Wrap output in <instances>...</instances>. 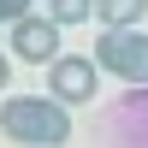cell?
I'll list each match as a JSON object with an SVG mask.
<instances>
[{
	"label": "cell",
	"instance_id": "6da1fadb",
	"mask_svg": "<svg viewBox=\"0 0 148 148\" xmlns=\"http://www.w3.org/2000/svg\"><path fill=\"white\" fill-rule=\"evenodd\" d=\"M0 130L24 148H59L71 142V113L53 95H12V101H0Z\"/></svg>",
	"mask_w": 148,
	"mask_h": 148
},
{
	"label": "cell",
	"instance_id": "7a4b0ae2",
	"mask_svg": "<svg viewBox=\"0 0 148 148\" xmlns=\"http://www.w3.org/2000/svg\"><path fill=\"white\" fill-rule=\"evenodd\" d=\"M89 59L101 71H113V77H125V83H148V30L142 24L136 30H101Z\"/></svg>",
	"mask_w": 148,
	"mask_h": 148
},
{
	"label": "cell",
	"instance_id": "3957f363",
	"mask_svg": "<svg viewBox=\"0 0 148 148\" xmlns=\"http://www.w3.org/2000/svg\"><path fill=\"white\" fill-rule=\"evenodd\" d=\"M47 95H53L59 107H83L101 95V65H95L89 53H59L53 65H47Z\"/></svg>",
	"mask_w": 148,
	"mask_h": 148
},
{
	"label": "cell",
	"instance_id": "277c9868",
	"mask_svg": "<svg viewBox=\"0 0 148 148\" xmlns=\"http://www.w3.org/2000/svg\"><path fill=\"white\" fill-rule=\"evenodd\" d=\"M12 53L30 59V65H53V59H59V24H53V18H30V12H24V18L12 24Z\"/></svg>",
	"mask_w": 148,
	"mask_h": 148
},
{
	"label": "cell",
	"instance_id": "5b68a950",
	"mask_svg": "<svg viewBox=\"0 0 148 148\" xmlns=\"http://www.w3.org/2000/svg\"><path fill=\"white\" fill-rule=\"evenodd\" d=\"M95 18L101 30H136L148 18V0H95Z\"/></svg>",
	"mask_w": 148,
	"mask_h": 148
},
{
	"label": "cell",
	"instance_id": "8992f818",
	"mask_svg": "<svg viewBox=\"0 0 148 148\" xmlns=\"http://www.w3.org/2000/svg\"><path fill=\"white\" fill-rule=\"evenodd\" d=\"M89 12H95V0H47V18L65 30V24H89Z\"/></svg>",
	"mask_w": 148,
	"mask_h": 148
},
{
	"label": "cell",
	"instance_id": "52a82bcc",
	"mask_svg": "<svg viewBox=\"0 0 148 148\" xmlns=\"http://www.w3.org/2000/svg\"><path fill=\"white\" fill-rule=\"evenodd\" d=\"M24 12H30V0H0V24H18Z\"/></svg>",
	"mask_w": 148,
	"mask_h": 148
},
{
	"label": "cell",
	"instance_id": "ba28073f",
	"mask_svg": "<svg viewBox=\"0 0 148 148\" xmlns=\"http://www.w3.org/2000/svg\"><path fill=\"white\" fill-rule=\"evenodd\" d=\"M6 83H12V59L0 53V89H6Z\"/></svg>",
	"mask_w": 148,
	"mask_h": 148
}]
</instances>
